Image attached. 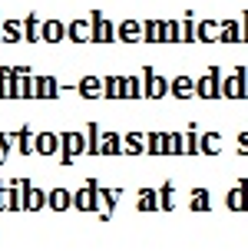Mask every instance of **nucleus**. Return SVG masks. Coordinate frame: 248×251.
Instances as JSON below:
<instances>
[{
	"instance_id": "f257e3e1",
	"label": "nucleus",
	"mask_w": 248,
	"mask_h": 251,
	"mask_svg": "<svg viewBox=\"0 0 248 251\" xmlns=\"http://www.w3.org/2000/svg\"><path fill=\"white\" fill-rule=\"evenodd\" d=\"M198 93L202 96H219V70H212V76L198 79Z\"/></svg>"
},
{
	"instance_id": "f03ea898",
	"label": "nucleus",
	"mask_w": 248,
	"mask_h": 251,
	"mask_svg": "<svg viewBox=\"0 0 248 251\" xmlns=\"http://www.w3.org/2000/svg\"><path fill=\"white\" fill-rule=\"evenodd\" d=\"M83 149H86V146H83V139L76 136V132H70V136H66V155H63V162H70L76 152H83Z\"/></svg>"
},
{
	"instance_id": "7ed1b4c3",
	"label": "nucleus",
	"mask_w": 248,
	"mask_h": 251,
	"mask_svg": "<svg viewBox=\"0 0 248 251\" xmlns=\"http://www.w3.org/2000/svg\"><path fill=\"white\" fill-rule=\"evenodd\" d=\"M242 76H245V73H238V76H232V79H225V86H222V93H225V96H245Z\"/></svg>"
},
{
	"instance_id": "20e7f679",
	"label": "nucleus",
	"mask_w": 248,
	"mask_h": 251,
	"mask_svg": "<svg viewBox=\"0 0 248 251\" xmlns=\"http://www.w3.org/2000/svg\"><path fill=\"white\" fill-rule=\"evenodd\" d=\"M106 96H126V79L110 76V79H106Z\"/></svg>"
},
{
	"instance_id": "39448f33",
	"label": "nucleus",
	"mask_w": 248,
	"mask_h": 251,
	"mask_svg": "<svg viewBox=\"0 0 248 251\" xmlns=\"http://www.w3.org/2000/svg\"><path fill=\"white\" fill-rule=\"evenodd\" d=\"M146 76H149V96H165L169 83H165V79H159V76H152V73H146Z\"/></svg>"
},
{
	"instance_id": "423d86ee",
	"label": "nucleus",
	"mask_w": 248,
	"mask_h": 251,
	"mask_svg": "<svg viewBox=\"0 0 248 251\" xmlns=\"http://www.w3.org/2000/svg\"><path fill=\"white\" fill-rule=\"evenodd\" d=\"M172 89H175V96H192V89H195V83L189 79V76H179L172 83Z\"/></svg>"
},
{
	"instance_id": "0eeeda50",
	"label": "nucleus",
	"mask_w": 248,
	"mask_h": 251,
	"mask_svg": "<svg viewBox=\"0 0 248 251\" xmlns=\"http://www.w3.org/2000/svg\"><path fill=\"white\" fill-rule=\"evenodd\" d=\"M106 86V83H99V79H93V76H86L83 83H80V89H83V96H99V89Z\"/></svg>"
},
{
	"instance_id": "6e6552de",
	"label": "nucleus",
	"mask_w": 248,
	"mask_h": 251,
	"mask_svg": "<svg viewBox=\"0 0 248 251\" xmlns=\"http://www.w3.org/2000/svg\"><path fill=\"white\" fill-rule=\"evenodd\" d=\"M93 20H96V30H93V37H96V40H110V37H112V26L106 24L103 17H93Z\"/></svg>"
},
{
	"instance_id": "1a4fd4ad",
	"label": "nucleus",
	"mask_w": 248,
	"mask_h": 251,
	"mask_svg": "<svg viewBox=\"0 0 248 251\" xmlns=\"http://www.w3.org/2000/svg\"><path fill=\"white\" fill-rule=\"evenodd\" d=\"M50 205H53V208H66V205H70V195H66V192H53V195H50Z\"/></svg>"
},
{
	"instance_id": "9d476101",
	"label": "nucleus",
	"mask_w": 248,
	"mask_h": 251,
	"mask_svg": "<svg viewBox=\"0 0 248 251\" xmlns=\"http://www.w3.org/2000/svg\"><path fill=\"white\" fill-rule=\"evenodd\" d=\"M37 146H40V152H53V149H56V139H53V136H47V132H43V136L37 139Z\"/></svg>"
},
{
	"instance_id": "9b49d317",
	"label": "nucleus",
	"mask_w": 248,
	"mask_h": 251,
	"mask_svg": "<svg viewBox=\"0 0 248 251\" xmlns=\"http://www.w3.org/2000/svg\"><path fill=\"white\" fill-rule=\"evenodd\" d=\"M119 33H123L126 40H136V37H139V24H133V20H129V24L119 26Z\"/></svg>"
},
{
	"instance_id": "f8f14e48",
	"label": "nucleus",
	"mask_w": 248,
	"mask_h": 251,
	"mask_svg": "<svg viewBox=\"0 0 248 251\" xmlns=\"http://www.w3.org/2000/svg\"><path fill=\"white\" fill-rule=\"evenodd\" d=\"M0 96H13V93H10V70L0 73Z\"/></svg>"
},
{
	"instance_id": "ddd939ff",
	"label": "nucleus",
	"mask_w": 248,
	"mask_h": 251,
	"mask_svg": "<svg viewBox=\"0 0 248 251\" xmlns=\"http://www.w3.org/2000/svg\"><path fill=\"white\" fill-rule=\"evenodd\" d=\"M162 40H179V24H162Z\"/></svg>"
},
{
	"instance_id": "4468645a",
	"label": "nucleus",
	"mask_w": 248,
	"mask_h": 251,
	"mask_svg": "<svg viewBox=\"0 0 248 251\" xmlns=\"http://www.w3.org/2000/svg\"><path fill=\"white\" fill-rule=\"evenodd\" d=\"M43 37H47V40H60V37H63V26H60V24H47Z\"/></svg>"
},
{
	"instance_id": "2eb2a0df",
	"label": "nucleus",
	"mask_w": 248,
	"mask_h": 251,
	"mask_svg": "<svg viewBox=\"0 0 248 251\" xmlns=\"http://www.w3.org/2000/svg\"><path fill=\"white\" fill-rule=\"evenodd\" d=\"M70 33H73L76 40H86L89 37V26L86 24H73V26H70Z\"/></svg>"
},
{
	"instance_id": "dca6fc26",
	"label": "nucleus",
	"mask_w": 248,
	"mask_h": 251,
	"mask_svg": "<svg viewBox=\"0 0 248 251\" xmlns=\"http://www.w3.org/2000/svg\"><path fill=\"white\" fill-rule=\"evenodd\" d=\"M43 205V195L40 192H27V208H40Z\"/></svg>"
},
{
	"instance_id": "f3484780",
	"label": "nucleus",
	"mask_w": 248,
	"mask_h": 251,
	"mask_svg": "<svg viewBox=\"0 0 248 251\" xmlns=\"http://www.w3.org/2000/svg\"><path fill=\"white\" fill-rule=\"evenodd\" d=\"M146 33H149V40H162V24H149Z\"/></svg>"
},
{
	"instance_id": "a211bd4d",
	"label": "nucleus",
	"mask_w": 248,
	"mask_h": 251,
	"mask_svg": "<svg viewBox=\"0 0 248 251\" xmlns=\"http://www.w3.org/2000/svg\"><path fill=\"white\" fill-rule=\"evenodd\" d=\"M245 188H238V192H232V208H245Z\"/></svg>"
},
{
	"instance_id": "6ab92c4d",
	"label": "nucleus",
	"mask_w": 248,
	"mask_h": 251,
	"mask_svg": "<svg viewBox=\"0 0 248 251\" xmlns=\"http://www.w3.org/2000/svg\"><path fill=\"white\" fill-rule=\"evenodd\" d=\"M126 96H142L139 93V79H126Z\"/></svg>"
},
{
	"instance_id": "aec40b11",
	"label": "nucleus",
	"mask_w": 248,
	"mask_h": 251,
	"mask_svg": "<svg viewBox=\"0 0 248 251\" xmlns=\"http://www.w3.org/2000/svg\"><path fill=\"white\" fill-rule=\"evenodd\" d=\"M37 89H43L40 96H53V79H40V83H37Z\"/></svg>"
},
{
	"instance_id": "412c9836",
	"label": "nucleus",
	"mask_w": 248,
	"mask_h": 251,
	"mask_svg": "<svg viewBox=\"0 0 248 251\" xmlns=\"http://www.w3.org/2000/svg\"><path fill=\"white\" fill-rule=\"evenodd\" d=\"M222 37H228V40H238V26H235V24H225V26H222Z\"/></svg>"
},
{
	"instance_id": "4be33fe9",
	"label": "nucleus",
	"mask_w": 248,
	"mask_h": 251,
	"mask_svg": "<svg viewBox=\"0 0 248 251\" xmlns=\"http://www.w3.org/2000/svg\"><path fill=\"white\" fill-rule=\"evenodd\" d=\"M3 33L13 37V40H20V26H17V24H3Z\"/></svg>"
},
{
	"instance_id": "5701e85b",
	"label": "nucleus",
	"mask_w": 248,
	"mask_h": 251,
	"mask_svg": "<svg viewBox=\"0 0 248 251\" xmlns=\"http://www.w3.org/2000/svg\"><path fill=\"white\" fill-rule=\"evenodd\" d=\"M103 149H106V152H119V146H116V136H106V139H103Z\"/></svg>"
},
{
	"instance_id": "b1692460",
	"label": "nucleus",
	"mask_w": 248,
	"mask_h": 251,
	"mask_svg": "<svg viewBox=\"0 0 248 251\" xmlns=\"http://www.w3.org/2000/svg\"><path fill=\"white\" fill-rule=\"evenodd\" d=\"M156 195H152V192H142V201H139V208H152V205H156Z\"/></svg>"
},
{
	"instance_id": "393cba45",
	"label": "nucleus",
	"mask_w": 248,
	"mask_h": 251,
	"mask_svg": "<svg viewBox=\"0 0 248 251\" xmlns=\"http://www.w3.org/2000/svg\"><path fill=\"white\" fill-rule=\"evenodd\" d=\"M209 195H205V192H195V201H192V208H205V205H209Z\"/></svg>"
},
{
	"instance_id": "a878e982",
	"label": "nucleus",
	"mask_w": 248,
	"mask_h": 251,
	"mask_svg": "<svg viewBox=\"0 0 248 251\" xmlns=\"http://www.w3.org/2000/svg\"><path fill=\"white\" fill-rule=\"evenodd\" d=\"M205 152H219V139H215V136L205 139Z\"/></svg>"
},
{
	"instance_id": "bb28decb",
	"label": "nucleus",
	"mask_w": 248,
	"mask_h": 251,
	"mask_svg": "<svg viewBox=\"0 0 248 251\" xmlns=\"http://www.w3.org/2000/svg\"><path fill=\"white\" fill-rule=\"evenodd\" d=\"M37 30H40V26H37V20H33V17H30V24H27V37L33 40V37H37Z\"/></svg>"
},
{
	"instance_id": "cd10ccee",
	"label": "nucleus",
	"mask_w": 248,
	"mask_h": 251,
	"mask_svg": "<svg viewBox=\"0 0 248 251\" xmlns=\"http://www.w3.org/2000/svg\"><path fill=\"white\" fill-rule=\"evenodd\" d=\"M76 199H80V201H76L80 208H89V205H93V201H89V192H83V195H76Z\"/></svg>"
},
{
	"instance_id": "c85d7f7f",
	"label": "nucleus",
	"mask_w": 248,
	"mask_h": 251,
	"mask_svg": "<svg viewBox=\"0 0 248 251\" xmlns=\"http://www.w3.org/2000/svg\"><path fill=\"white\" fill-rule=\"evenodd\" d=\"M202 37H205V40L215 37V24H205V26H202Z\"/></svg>"
}]
</instances>
